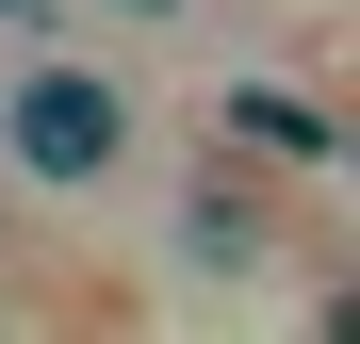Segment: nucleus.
Returning a JSON list of instances; mask_svg holds the SVG:
<instances>
[{
    "label": "nucleus",
    "mask_w": 360,
    "mask_h": 344,
    "mask_svg": "<svg viewBox=\"0 0 360 344\" xmlns=\"http://www.w3.org/2000/svg\"><path fill=\"white\" fill-rule=\"evenodd\" d=\"M131 148H148V115H131V82H115L98 49H33V66L0 82V164L49 181V197H98Z\"/></svg>",
    "instance_id": "f257e3e1"
},
{
    "label": "nucleus",
    "mask_w": 360,
    "mask_h": 344,
    "mask_svg": "<svg viewBox=\"0 0 360 344\" xmlns=\"http://www.w3.org/2000/svg\"><path fill=\"white\" fill-rule=\"evenodd\" d=\"M262 246H278V229H262L246 181H229V148H213V164H197V197H180V279H262Z\"/></svg>",
    "instance_id": "f03ea898"
},
{
    "label": "nucleus",
    "mask_w": 360,
    "mask_h": 344,
    "mask_svg": "<svg viewBox=\"0 0 360 344\" xmlns=\"http://www.w3.org/2000/svg\"><path fill=\"white\" fill-rule=\"evenodd\" d=\"M213 148H246V164H328L344 132H328L311 82H229V98H213Z\"/></svg>",
    "instance_id": "7ed1b4c3"
},
{
    "label": "nucleus",
    "mask_w": 360,
    "mask_h": 344,
    "mask_svg": "<svg viewBox=\"0 0 360 344\" xmlns=\"http://www.w3.org/2000/svg\"><path fill=\"white\" fill-rule=\"evenodd\" d=\"M115 17H148V33H164V17H197V0H115Z\"/></svg>",
    "instance_id": "20e7f679"
},
{
    "label": "nucleus",
    "mask_w": 360,
    "mask_h": 344,
    "mask_svg": "<svg viewBox=\"0 0 360 344\" xmlns=\"http://www.w3.org/2000/svg\"><path fill=\"white\" fill-rule=\"evenodd\" d=\"M33 17H49V0H0V33H33Z\"/></svg>",
    "instance_id": "39448f33"
}]
</instances>
